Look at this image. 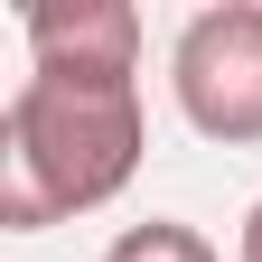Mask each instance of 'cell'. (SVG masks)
Wrapping results in <instances>:
<instances>
[{
    "mask_svg": "<svg viewBox=\"0 0 262 262\" xmlns=\"http://www.w3.org/2000/svg\"><path fill=\"white\" fill-rule=\"evenodd\" d=\"M141 150H150L141 75H28L0 113V225L38 234L113 206Z\"/></svg>",
    "mask_w": 262,
    "mask_h": 262,
    "instance_id": "6da1fadb",
    "label": "cell"
},
{
    "mask_svg": "<svg viewBox=\"0 0 262 262\" xmlns=\"http://www.w3.org/2000/svg\"><path fill=\"white\" fill-rule=\"evenodd\" d=\"M169 84H178V113L206 141H225V150L262 141V0L196 10L169 47Z\"/></svg>",
    "mask_w": 262,
    "mask_h": 262,
    "instance_id": "7a4b0ae2",
    "label": "cell"
},
{
    "mask_svg": "<svg viewBox=\"0 0 262 262\" xmlns=\"http://www.w3.org/2000/svg\"><path fill=\"white\" fill-rule=\"evenodd\" d=\"M28 56L38 75H141V10L131 0H38Z\"/></svg>",
    "mask_w": 262,
    "mask_h": 262,
    "instance_id": "3957f363",
    "label": "cell"
},
{
    "mask_svg": "<svg viewBox=\"0 0 262 262\" xmlns=\"http://www.w3.org/2000/svg\"><path fill=\"white\" fill-rule=\"evenodd\" d=\"M103 262H215V244L196 234V225H178V215H150V225H131V234H113Z\"/></svg>",
    "mask_w": 262,
    "mask_h": 262,
    "instance_id": "277c9868",
    "label": "cell"
},
{
    "mask_svg": "<svg viewBox=\"0 0 262 262\" xmlns=\"http://www.w3.org/2000/svg\"><path fill=\"white\" fill-rule=\"evenodd\" d=\"M244 262H262V206L244 215Z\"/></svg>",
    "mask_w": 262,
    "mask_h": 262,
    "instance_id": "5b68a950",
    "label": "cell"
}]
</instances>
